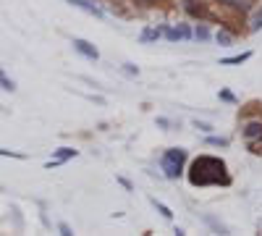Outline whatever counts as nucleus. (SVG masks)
Wrapping results in <instances>:
<instances>
[{"mask_svg":"<svg viewBox=\"0 0 262 236\" xmlns=\"http://www.w3.org/2000/svg\"><path fill=\"white\" fill-rule=\"evenodd\" d=\"M184 174H186L191 186H231L233 184V176H231L226 160L215 158V155L194 158Z\"/></svg>","mask_w":262,"mask_h":236,"instance_id":"f257e3e1","label":"nucleus"},{"mask_svg":"<svg viewBox=\"0 0 262 236\" xmlns=\"http://www.w3.org/2000/svg\"><path fill=\"white\" fill-rule=\"evenodd\" d=\"M160 170H163V176L170 179V181L181 179L184 170H186V149L184 147H168L165 153L160 155Z\"/></svg>","mask_w":262,"mask_h":236,"instance_id":"f03ea898","label":"nucleus"},{"mask_svg":"<svg viewBox=\"0 0 262 236\" xmlns=\"http://www.w3.org/2000/svg\"><path fill=\"white\" fill-rule=\"evenodd\" d=\"M242 137H244L247 147L262 142V118H249V121H244V126H242Z\"/></svg>","mask_w":262,"mask_h":236,"instance_id":"7ed1b4c3","label":"nucleus"},{"mask_svg":"<svg viewBox=\"0 0 262 236\" xmlns=\"http://www.w3.org/2000/svg\"><path fill=\"white\" fill-rule=\"evenodd\" d=\"M74 158H79V149H76V147H58L55 153H53V160H50L45 168L53 170V168H58V165H63V163L74 160Z\"/></svg>","mask_w":262,"mask_h":236,"instance_id":"20e7f679","label":"nucleus"},{"mask_svg":"<svg viewBox=\"0 0 262 236\" xmlns=\"http://www.w3.org/2000/svg\"><path fill=\"white\" fill-rule=\"evenodd\" d=\"M71 45H74V50L79 53V55H84L86 60H97L100 58V50L92 45L90 39H81V37H74L71 39Z\"/></svg>","mask_w":262,"mask_h":236,"instance_id":"39448f33","label":"nucleus"},{"mask_svg":"<svg viewBox=\"0 0 262 236\" xmlns=\"http://www.w3.org/2000/svg\"><path fill=\"white\" fill-rule=\"evenodd\" d=\"M163 37H165L168 42H179V39H191V27H189V24L163 27Z\"/></svg>","mask_w":262,"mask_h":236,"instance_id":"423d86ee","label":"nucleus"},{"mask_svg":"<svg viewBox=\"0 0 262 236\" xmlns=\"http://www.w3.org/2000/svg\"><path fill=\"white\" fill-rule=\"evenodd\" d=\"M66 3H71L74 8L90 13V16H95V18H105V11H102L97 3H90V0H66Z\"/></svg>","mask_w":262,"mask_h":236,"instance_id":"0eeeda50","label":"nucleus"},{"mask_svg":"<svg viewBox=\"0 0 262 236\" xmlns=\"http://www.w3.org/2000/svg\"><path fill=\"white\" fill-rule=\"evenodd\" d=\"M215 3H221V6H228L238 13H249L254 8V0H215Z\"/></svg>","mask_w":262,"mask_h":236,"instance_id":"6e6552de","label":"nucleus"},{"mask_svg":"<svg viewBox=\"0 0 262 236\" xmlns=\"http://www.w3.org/2000/svg\"><path fill=\"white\" fill-rule=\"evenodd\" d=\"M160 37H163V27H144L139 34V42L142 45H149V42H158Z\"/></svg>","mask_w":262,"mask_h":236,"instance_id":"1a4fd4ad","label":"nucleus"},{"mask_svg":"<svg viewBox=\"0 0 262 236\" xmlns=\"http://www.w3.org/2000/svg\"><path fill=\"white\" fill-rule=\"evenodd\" d=\"M252 58V50H244L238 55H231V58H221V66H242V63H247Z\"/></svg>","mask_w":262,"mask_h":236,"instance_id":"9d476101","label":"nucleus"},{"mask_svg":"<svg viewBox=\"0 0 262 236\" xmlns=\"http://www.w3.org/2000/svg\"><path fill=\"white\" fill-rule=\"evenodd\" d=\"M215 42H217L221 48H231V45H233V34H231L228 29H223V27H221V29L215 32Z\"/></svg>","mask_w":262,"mask_h":236,"instance_id":"9b49d317","label":"nucleus"},{"mask_svg":"<svg viewBox=\"0 0 262 236\" xmlns=\"http://www.w3.org/2000/svg\"><path fill=\"white\" fill-rule=\"evenodd\" d=\"M252 11L254 13L249 16V32H259L262 29V6H254Z\"/></svg>","mask_w":262,"mask_h":236,"instance_id":"f8f14e48","label":"nucleus"},{"mask_svg":"<svg viewBox=\"0 0 262 236\" xmlns=\"http://www.w3.org/2000/svg\"><path fill=\"white\" fill-rule=\"evenodd\" d=\"M191 37H194V39H200V42H207V39L212 37V32H210L207 24H196V27L191 29Z\"/></svg>","mask_w":262,"mask_h":236,"instance_id":"ddd939ff","label":"nucleus"},{"mask_svg":"<svg viewBox=\"0 0 262 236\" xmlns=\"http://www.w3.org/2000/svg\"><path fill=\"white\" fill-rule=\"evenodd\" d=\"M184 11H189L191 16H205V8L200 0H184Z\"/></svg>","mask_w":262,"mask_h":236,"instance_id":"4468645a","label":"nucleus"},{"mask_svg":"<svg viewBox=\"0 0 262 236\" xmlns=\"http://www.w3.org/2000/svg\"><path fill=\"white\" fill-rule=\"evenodd\" d=\"M149 202H152V207H155V210H158V212H160V216H163V218H165V221H170V218H173V210H170V207H168V205H163V202H158V200H155V197H152V200H149Z\"/></svg>","mask_w":262,"mask_h":236,"instance_id":"2eb2a0df","label":"nucleus"},{"mask_svg":"<svg viewBox=\"0 0 262 236\" xmlns=\"http://www.w3.org/2000/svg\"><path fill=\"white\" fill-rule=\"evenodd\" d=\"M205 142H207L210 147H231V139H228V137H212V134H210Z\"/></svg>","mask_w":262,"mask_h":236,"instance_id":"dca6fc26","label":"nucleus"},{"mask_svg":"<svg viewBox=\"0 0 262 236\" xmlns=\"http://www.w3.org/2000/svg\"><path fill=\"white\" fill-rule=\"evenodd\" d=\"M0 90H6V92H13V90H16L13 79H8V76L3 74V69H0Z\"/></svg>","mask_w":262,"mask_h":236,"instance_id":"f3484780","label":"nucleus"},{"mask_svg":"<svg viewBox=\"0 0 262 236\" xmlns=\"http://www.w3.org/2000/svg\"><path fill=\"white\" fill-rule=\"evenodd\" d=\"M217 97H221L223 102H228V105H236L238 100H236V95L231 92V90H221V92H217Z\"/></svg>","mask_w":262,"mask_h":236,"instance_id":"a211bd4d","label":"nucleus"},{"mask_svg":"<svg viewBox=\"0 0 262 236\" xmlns=\"http://www.w3.org/2000/svg\"><path fill=\"white\" fill-rule=\"evenodd\" d=\"M0 155H3V158H16V160H27L24 153H16V149H3V147H0Z\"/></svg>","mask_w":262,"mask_h":236,"instance_id":"6ab92c4d","label":"nucleus"},{"mask_svg":"<svg viewBox=\"0 0 262 236\" xmlns=\"http://www.w3.org/2000/svg\"><path fill=\"white\" fill-rule=\"evenodd\" d=\"M205 221H207V223H210V226H212V228H215V231H217V233H228V228H226V226H223V223H217V221H215V218H212V216H207V218H205Z\"/></svg>","mask_w":262,"mask_h":236,"instance_id":"aec40b11","label":"nucleus"},{"mask_svg":"<svg viewBox=\"0 0 262 236\" xmlns=\"http://www.w3.org/2000/svg\"><path fill=\"white\" fill-rule=\"evenodd\" d=\"M194 128H200L202 134H210V132H212V123H207V121H194Z\"/></svg>","mask_w":262,"mask_h":236,"instance_id":"412c9836","label":"nucleus"},{"mask_svg":"<svg viewBox=\"0 0 262 236\" xmlns=\"http://www.w3.org/2000/svg\"><path fill=\"white\" fill-rule=\"evenodd\" d=\"M123 71H126V74H131V76H139V69L134 66V63H123Z\"/></svg>","mask_w":262,"mask_h":236,"instance_id":"4be33fe9","label":"nucleus"},{"mask_svg":"<svg viewBox=\"0 0 262 236\" xmlns=\"http://www.w3.org/2000/svg\"><path fill=\"white\" fill-rule=\"evenodd\" d=\"M58 231H60L63 236H71V233H74V228H71L69 223H58Z\"/></svg>","mask_w":262,"mask_h":236,"instance_id":"5701e85b","label":"nucleus"},{"mask_svg":"<svg viewBox=\"0 0 262 236\" xmlns=\"http://www.w3.org/2000/svg\"><path fill=\"white\" fill-rule=\"evenodd\" d=\"M249 153H252V155H262V142L252 144V147H249Z\"/></svg>","mask_w":262,"mask_h":236,"instance_id":"b1692460","label":"nucleus"},{"mask_svg":"<svg viewBox=\"0 0 262 236\" xmlns=\"http://www.w3.org/2000/svg\"><path fill=\"white\" fill-rule=\"evenodd\" d=\"M158 126H160V128H168V132H170V126H173V123H170L168 118H158Z\"/></svg>","mask_w":262,"mask_h":236,"instance_id":"393cba45","label":"nucleus"},{"mask_svg":"<svg viewBox=\"0 0 262 236\" xmlns=\"http://www.w3.org/2000/svg\"><path fill=\"white\" fill-rule=\"evenodd\" d=\"M118 184H121L123 189H128V191H131V189H134V186H131V181H128V179H123V176H118Z\"/></svg>","mask_w":262,"mask_h":236,"instance_id":"a878e982","label":"nucleus"},{"mask_svg":"<svg viewBox=\"0 0 262 236\" xmlns=\"http://www.w3.org/2000/svg\"><path fill=\"white\" fill-rule=\"evenodd\" d=\"M144 3H163V0H144Z\"/></svg>","mask_w":262,"mask_h":236,"instance_id":"bb28decb","label":"nucleus"}]
</instances>
